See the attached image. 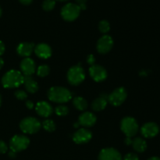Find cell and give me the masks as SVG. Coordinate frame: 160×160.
Listing matches in <instances>:
<instances>
[{
	"instance_id": "6da1fadb",
	"label": "cell",
	"mask_w": 160,
	"mask_h": 160,
	"mask_svg": "<svg viewBox=\"0 0 160 160\" xmlns=\"http://www.w3.org/2000/svg\"><path fill=\"white\" fill-rule=\"evenodd\" d=\"M24 77L20 73L15 70H11L5 73L2 78V84L5 88H17L23 84Z\"/></svg>"
},
{
	"instance_id": "7a4b0ae2",
	"label": "cell",
	"mask_w": 160,
	"mask_h": 160,
	"mask_svg": "<svg viewBox=\"0 0 160 160\" xmlns=\"http://www.w3.org/2000/svg\"><path fill=\"white\" fill-rule=\"evenodd\" d=\"M48 97L50 101L56 103H65L72 98V94L67 88L52 87L48 90Z\"/></svg>"
},
{
	"instance_id": "3957f363",
	"label": "cell",
	"mask_w": 160,
	"mask_h": 160,
	"mask_svg": "<svg viewBox=\"0 0 160 160\" xmlns=\"http://www.w3.org/2000/svg\"><path fill=\"white\" fill-rule=\"evenodd\" d=\"M40 121L34 117H27L20 123V128L25 134H34L40 130Z\"/></svg>"
},
{
	"instance_id": "277c9868",
	"label": "cell",
	"mask_w": 160,
	"mask_h": 160,
	"mask_svg": "<svg viewBox=\"0 0 160 160\" xmlns=\"http://www.w3.org/2000/svg\"><path fill=\"white\" fill-rule=\"evenodd\" d=\"M85 74L81 66H74L69 70L67 73V79L72 85H78L84 81Z\"/></svg>"
},
{
	"instance_id": "5b68a950",
	"label": "cell",
	"mask_w": 160,
	"mask_h": 160,
	"mask_svg": "<svg viewBox=\"0 0 160 160\" xmlns=\"http://www.w3.org/2000/svg\"><path fill=\"white\" fill-rule=\"evenodd\" d=\"M81 9L79 6L75 3H67L61 10V16L67 21H73L80 15Z\"/></svg>"
},
{
	"instance_id": "8992f818",
	"label": "cell",
	"mask_w": 160,
	"mask_h": 160,
	"mask_svg": "<svg viewBox=\"0 0 160 160\" xmlns=\"http://www.w3.org/2000/svg\"><path fill=\"white\" fill-rule=\"evenodd\" d=\"M121 130L127 137L131 138L136 135L138 131V124L133 117H125L121 121Z\"/></svg>"
},
{
	"instance_id": "52a82bcc",
	"label": "cell",
	"mask_w": 160,
	"mask_h": 160,
	"mask_svg": "<svg viewBox=\"0 0 160 160\" xmlns=\"http://www.w3.org/2000/svg\"><path fill=\"white\" fill-rule=\"evenodd\" d=\"M30 144V140L28 137L23 135H15L11 138L9 142L10 151L17 153L25 150Z\"/></svg>"
},
{
	"instance_id": "ba28073f",
	"label": "cell",
	"mask_w": 160,
	"mask_h": 160,
	"mask_svg": "<svg viewBox=\"0 0 160 160\" xmlns=\"http://www.w3.org/2000/svg\"><path fill=\"white\" fill-rule=\"evenodd\" d=\"M128 94L123 88H119L114 90L108 97L107 100L114 106H119L126 100Z\"/></svg>"
},
{
	"instance_id": "9c48e42d",
	"label": "cell",
	"mask_w": 160,
	"mask_h": 160,
	"mask_svg": "<svg viewBox=\"0 0 160 160\" xmlns=\"http://www.w3.org/2000/svg\"><path fill=\"white\" fill-rule=\"evenodd\" d=\"M113 40L109 35H104L99 38L97 43V50L101 54H106L109 52L112 48Z\"/></svg>"
},
{
	"instance_id": "30bf717a",
	"label": "cell",
	"mask_w": 160,
	"mask_h": 160,
	"mask_svg": "<svg viewBox=\"0 0 160 160\" xmlns=\"http://www.w3.org/2000/svg\"><path fill=\"white\" fill-rule=\"evenodd\" d=\"M90 76L96 82H101L107 78V72L104 67L99 65H93L89 69Z\"/></svg>"
},
{
	"instance_id": "8fae6325",
	"label": "cell",
	"mask_w": 160,
	"mask_h": 160,
	"mask_svg": "<svg viewBox=\"0 0 160 160\" xmlns=\"http://www.w3.org/2000/svg\"><path fill=\"white\" fill-rule=\"evenodd\" d=\"M159 126L153 122L145 123L141 129V133H142V136L146 138H152L156 137L159 134Z\"/></svg>"
},
{
	"instance_id": "7c38bea8",
	"label": "cell",
	"mask_w": 160,
	"mask_h": 160,
	"mask_svg": "<svg viewBox=\"0 0 160 160\" xmlns=\"http://www.w3.org/2000/svg\"><path fill=\"white\" fill-rule=\"evenodd\" d=\"M98 160H123L121 154L112 148H104L98 156Z\"/></svg>"
},
{
	"instance_id": "4fadbf2b",
	"label": "cell",
	"mask_w": 160,
	"mask_h": 160,
	"mask_svg": "<svg viewBox=\"0 0 160 160\" xmlns=\"http://www.w3.org/2000/svg\"><path fill=\"white\" fill-rule=\"evenodd\" d=\"M92 134L89 130L81 128L74 133L73 140L77 144H84L88 142L92 139Z\"/></svg>"
},
{
	"instance_id": "5bb4252c",
	"label": "cell",
	"mask_w": 160,
	"mask_h": 160,
	"mask_svg": "<svg viewBox=\"0 0 160 160\" xmlns=\"http://www.w3.org/2000/svg\"><path fill=\"white\" fill-rule=\"evenodd\" d=\"M20 69L24 76H31L35 72V63L32 59L29 57L23 59L20 63Z\"/></svg>"
},
{
	"instance_id": "9a60e30c",
	"label": "cell",
	"mask_w": 160,
	"mask_h": 160,
	"mask_svg": "<svg viewBox=\"0 0 160 160\" xmlns=\"http://www.w3.org/2000/svg\"><path fill=\"white\" fill-rule=\"evenodd\" d=\"M96 122V117L95 114L90 112H85L79 117L78 123L85 128L92 127Z\"/></svg>"
},
{
	"instance_id": "2e32d148",
	"label": "cell",
	"mask_w": 160,
	"mask_h": 160,
	"mask_svg": "<svg viewBox=\"0 0 160 160\" xmlns=\"http://www.w3.org/2000/svg\"><path fill=\"white\" fill-rule=\"evenodd\" d=\"M35 54L41 59H48L52 56V49L49 45L45 43H40L34 46Z\"/></svg>"
},
{
	"instance_id": "e0dca14e",
	"label": "cell",
	"mask_w": 160,
	"mask_h": 160,
	"mask_svg": "<svg viewBox=\"0 0 160 160\" xmlns=\"http://www.w3.org/2000/svg\"><path fill=\"white\" fill-rule=\"evenodd\" d=\"M36 112L41 117H48L52 113L53 109L47 102H39L36 106Z\"/></svg>"
},
{
	"instance_id": "ac0fdd59",
	"label": "cell",
	"mask_w": 160,
	"mask_h": 160,
	"mask_svg": "<svg viewBox=\"0 0 160 160\" xmlns=\"http://www.w3.org/2000/svg\"><path fill=\"white\" fill-rule=\"evenodd\" d=\"M34 46H35V45L33 43H28V42L20 43V45L17 46V53H18L20 56L27 58L28 57V56H31L32 52L34 51Z\"/></svg>"
},
{
	"instance_id": "d6986e66",
	"label": "cell",
	"mask_w": 160,
	"mask_h": 160,
	"mask_svg": "<svg viewBox=\"0 0 160 160\" xmlns=\"http://www.w3.org/2000/svg\"><path fill=\"white\" fill-rule=\"evenodd\" d=\"M23 84L29 93H35L38 90V84L31 76H24Z\"/></svg>"
},
{
	"instance_id": "ffe728a7",
	"label": "cell",
	"mask_w": 160,
	"mask_h": 160,
	"mask_svg": "<svg viewBox=\"0 0 160 160\" xmlns=\"http://www.w3.org/2000/svg\"><path fill=\"white\" fill-rule=\"evenodd\" d=\"M133 148L138 152H144L147 148V143L142 138H136L131 142Z\"/></svg>"
},
{
	"instance_id": "44dd1931",
	"label": "cell",
	"mask_w": 160,
	"mask_h": 160,
	"mask_svg": "<svg viewBox=\"0 0 160 160\" xmlns=\"http://www.w3.org/2000/svg\"><path fill=\"white\" fill-rule=\"evenodd\" d=\"M107 106V98L100 97L94 100L92 103V108L95 111H102Z\"/></svg>"
},
{
	"instance_id": "7402d4cb",
	"label": "cell",
	"mask_w": 160,
	"mask_h": 160,
	"mask_svg": "<svg viewBox=\"0 0 160 160\" xmlns=\"http://www.w3.org/2000/svg\"><path fill=\"white\" fill-rule=\"evenodd\" d=\"M73 104L76 107V109L81 111L85 110L88 107V102L82 97H76L73 98Z\"/></svg>"
},
{
	"instance_id": "603a6c76",
	"label": "cell",
	"mask_w": 160,
	"mask_h": 160,
	"mask_svg": "<svg viewBox=\"0 0 160 160\" xmlns=\"http://www.w3.org/2000/svg\"><path fill=\"white\" fill-rule=\"evenodd\" d=\"M43 128L45 131H48V132H52L56 129V125L55 123L52 120H46L43 122L42 123Z\"/></svg>"
},
{
	"instance_id": "cb8c5ba5",
	"label": "cell",
	"mask_w": 160,
	"mask_h": 160,
	"mask_svg": "<svg viewBox=\"0 0 160 160\" xmlns=\"http://www.w3.org/2000/svg\"><path fill=\"white\" fill-rule=\"evenodd\" d=\"M56 6L55 0H45L42 3V8L45 11H51L54 9Z\"/></svg>"
},
{
	"instance_id": "d4e9b609",
	"label": "cell",
	"mask_w": 160,
	"mask_h": 160,
	"mask_svg": "<svg viewBox=\"0 0 160 160\" xmlns=\"http://www.w3.org/2000/svg\"><path fill=\"white\" fill-rule=\"evenodd\" d=\"M98 28H99V31L102 33L106 34V33H108L109 31L110 25H109V23L107 20H102L99 23V24H98Z\"/></svg>"
},
{
	"instance_id": "484cf974",
	"label": "cell",
	"mask_w": 160,
	"mask_h": 160,
	"mask_svg": "<svg viewBox=\"0 0 160 160\" xmlns=\"http://www.w3.org/2000/svg\"><path fill=\"white\" fill-rule=\"evenodd\" d=\"M48 73H49V67L47 65H41L38 68L37 73L39 77H42V78L46 77Z\"/></svg>"
},
{
	"instance_id": "4316f807",
	"label": "cell",
	"mask_w": 160,
	"mask_h": 160,
	"mask_svg": "<svg viewBox=\"0 0 160 160\" xmlns=\"http://www.w3.org/2000/svg\"><path fill=\"white\" fill-rule=\"evenodd\" d=\"M55 111H56V113L58 116H66L68 114L69 109L67 108V106H63V105H60V106H56Z\"/></svg>"
},
{
	"instance_id": "83f0119b",
	"label": "cell",
	"mask_w": 160,
	"mask_h": 160,
	"mask_svg": "<svg viewBox=\"0 0 160 160\" xmlns=\"http://www.w3.org/2000/svg\"><path fill=\"white\" fill-rule=\"evenodd\" d=\"M16 98H18L20 100H24L28 98V94L22 90H18L15 92Z\"/></svg>"
},
{
	"instance_id": "f1b7e54d",
	"label": "cell",
	"mask_w": 160,
	"mask_h": 160,
	"mask_svg": "<svg viewBox=\"0 0 160 160\" xmlns=\"http://www.w3.org/2000/svg\"><path fill=\"white\" fill-rule=\"evenodd\" d=\"M123 160H139V158L134 153H128L124 156Z\"/></svg>"
},
{
	"instance_id": "f546056e",
	"label": "cell",
	"mask_w": 160,
	"mask_h": 160,
	"mask_svg": "<svg viewBox=\"0 0 160 160\" xmlns=\"http://www.w3.org/2000/svg\"><path fill=\"white\" fill-rule=\"evenodd\" d=\"M8 147L3 141L0 140V154H4L7 152Z\"/></svg>"
},
{
	"instance_id": "4dcf8cb0",
	"label": "cell",
	"mask_w": 160,
	"mask_h": 160,
	"mask_svg": "<svg viewBox=\"0 0 160 160\" xmlns=\"http://www.w3.org/2000/svg\"><path fill=\"white\" fill-rule=\"evenodd\" d=\"M76 2H78V5L79 6L81 10H84L87 8V6H86V2L87 0H76Z\"/></svg>"
},
{
	"instance_id": "1f68e13d",
	"label": "cell",
	"mask_w": 160,
	"mask_h": 160,
	"mask_svg": "<svg viewBox=\"0 0 160 160\" xmlns=\"http://www.w3.org/2000/svg\"><path fill=\"white\" fill-rule=\"evenodd\" d=\"M87 61H88V62L90 64V65L93 66L94 63H95V56H94L93 55H89L87 58Z\"/></svg>"
},
{
	"instance_id": "d6a6232c",
	"label": "cell",
	"mask_w": 160,
	"mask_h": 160,
	"mask_svg": "<svg viewBox=\"0 0 160 160\" xmlns=\"http://www.w3.org/2000/svg\"><path fill=\"white\" fill-rule=\"evenodd\" d=\"M4 52H5V45L2 41H0V56H2V55L3 54Z\"/></svg>"
},
{
	"instance_id": "836d02e7",
	"label": "cell",
	"mask_w": 160,
	"mask_h": 160,
	"mask_svg": "<svg viewBox=\"0 0 160 160\" xmlns=\"http://www.w3.org/2000/svg\"><path fill=\"white\" fill-rule=\"evenodd\" d=\"M26 106H27V107L28 108V109H33V108H34V103L32 102L31 101H30V100H28V101L26 102Z\"/></svg>"
},
{
	"instance_id": "e575fe53",
	"label": "cell",
	"mask_w": 160,
	"mask_h": 160,
	"mask_svg": "<svg viewBox=\"0 0 160 160\" xmlns=\"http://www.w3.org/2000/svg\"><path fill=\"white\" fill-rule=\"evenodd\" d=\"M19 1H20V2L21 3V4L28 6V5H30L31 2H32L33 0H19Z\"/></svg>"
},
{
	"instance_id": "d590c367",
	"label": "cell",
	"mask_w": 160,
	"mask_h": 160,
	"mask_svg": "<svg viewBox=\"0 0 160 160\" xmlns=\"http://www.w3.org/2000/svg\"><path fill=\"white\" fill-rule=\"evenodd\" d=\"M131 142H132L131 138L127 137L126 139H125V143H126L128 145H131Z\"/></svg>"
},
{
	"instance_id": "8d00e7d4",
	"label": "cell",
	"mask_w": 160,
	"mask_h": 160,
	"mask_svg": "<svg viewBox=\"0 0 160 160\" xmlns=\"http://www.w3.org/2000/svg\"><path fill=\"white\" fill-rule=\"evenodd\" d=\"M9 157L14 158V157H15V156H16V153L10 151V152H9Z\"/></svg>"
},
{
	"instance_id": "74e56055",
	"label": "cell",
	"mask_w": 160,
	"mask_h": 160,
	"mask_svg": "<svg viewBox=\"0 0 160 160\" xmlns=\"http://www.w3.org/2000/svg\"><path fill=\"white\" fill-rule=\"evenodd\" d=\"M3 65H4V62H3V59H2L1 57H0V69H1L2 67H3Z\"/></svg>"
},
{
	"instance_id": "f35d334b",
	"label": "cell",
	"mask_w": 160,
	"mask_h": 160,
	"mask_svg": "<svg viewBox=\"0 0 160 160\" xmlns=\"http://www.w3.org/2000/svg\"><path fill=\"white\" fill-rule=\"evenodd\" d=\"M148 160H160V158L156 157V156H154V157L150 158V159H148Z\"/></svg>"
},
{
	"instance_id": "ab89813d",
	"label": "cell",
	"mask_w": 160,
	"mask_h": 160,
	"mask_svg": "<svg viewBox=\"0 0 160 160\" xmlns=\"http://www.w3.org/2000/svg\"><path fill=\"white\" fill-rule=\"evenodd\" d=\"M55 1H59V2H66L67 0H55Z\"/></svg>"
},
{
	"instance_id": "60d3db41",
	"label": "cell",
	"mask_w": 160,
	"mask_h": 160,
	"mask_svg": "<svg viewBox=\"0 0 160 160\" xmlns=\"http://www.w3.org/2000/svg\"><path fill=\"white\" fill-rule=\"evenodd\" d=\"M1 103H2V97H1V95H0V106H1Z\"/></svg>"
},
{
	"instance_id": "b9f144b4",
	"label": "cell",
	"mask_w": 160,
	"mask_h": 160,
	"mask_svg": "<svg viewBox=\"0 0 160 160\" xmlns=\"http://www.w3.org/2000/svg\"><path fill=\"white\" fill-rule=\"evenodd\" d=\"M2 16V9H1V7H0V17H1Z\"/></svg>"
}]
</instances>
